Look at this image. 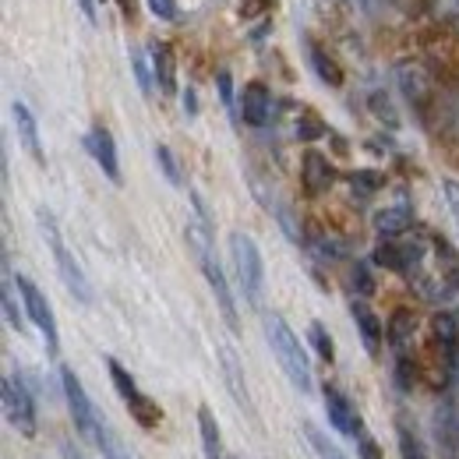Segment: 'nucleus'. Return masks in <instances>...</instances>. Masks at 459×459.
Masks as SVG:
<instances>
[{"label":"nucleus","mask_w":459,"mask_h":459,"mask_svg":"<svg viewBox=\"0 0 459 459\" xmlns=\"http://www.w3.org/2000/svg\"><path fill=\"white\" fill-rule=\"evenodd\" d=\"M184 110L195 117L198 114V103H195V89H184Z\"/></svg>","instance_id":"37998d69"},{"label":"nucleus","mask_w":459,"mask_h":459,"mask_svg":"<svg viewBox=\"0 0 459 459\" xmlns=\"http://www.w3.org/2000/svg\"><path fill=\"white\" fill-rule=\"evenodd\" d=\"M216 89H220V103H223V110H227L233 120H237V96H233V78H230L227 67H220L216 71Z\"/></svg>","instance_id":"c756f323"},{"label":"nucleus","mask_w":459,"mask_h":459,"mask_svg":"<svg viewBox=\"0 0 459 459\" xmlns=\"http://www.w3.org/2000/svg\"><path fill=\"white\" fill-rule=\"evenodd\" d=\"M311 346L318 350V357H322L325 364L336 360V343H333V336H329V329H325L322 322H311Z\"/></svg>","instance_id":"cd10ccee"},{"label":"nucleus","mask_w":459,"mask_h":459,"mask_svg":"<svg viewBox=\"0 0 459 459\" xmlns=\"http://www.w3.org/2000/svg\"><path fill=\"white\" fill-rule=\"evenodd\" d=\"M431 333H435V343L442 346V353L459 350V315L438 311V315L431 318Z\"/></svg>","instance_id":"5701e85b"},{"label":"nucleus","mask_w":459,"mask_h":459,"mask_svg":"<svg viewBox=\"0 0 459 459\" xmlns=\"http://www.w3.org/2000/svg\"><path fill=\"white\" fill-rule=\"evenodd\" d=\"M85 149H89V156L96 160V167L107 173L114 184L124 180V177H120V160H117V142L103 124H92V127H89V134H85Z\"/></svg>","instance_id":"9d476101"},{"label":"nucleus","mask_w":459,"mask_h":459,"mask_svg":"<svg viewBox=\"0 0 459 459\" xmlns=\"http://www.w3.org/2000/svg\"><path fill=\"white\" fill-rule=\"evenodd\" d=\"M152 71H156V85L163 96H177V57H173L170 43L156 39L152 43Z\"/></svg>","instance_id":"6ab92c4d"},{"label":"nucleus","mask_w":459,"mask_h":459,"mask_svg":"<svg viewBox=\"0 0 459 459\" xmlns=\"http://www.w3.org/2000/svg\"><path fill=\"white\" fill-rule=\"evenodd\" d=\"M0 304H4L7 325H11L14 333H25V318H22V307H18V300H14V276H11L7 255H4V297H0Z\"/></svg>","instance_id":"b1692460"},{"label":"nucleus","mask_w":459,"mask_h":459,"mask_svg":"<svg viewBox=\"0 0 459 459\" xmlns=\"http://www.w3.org/2000/svg\"><path fill=\"white\" fill-rule=\"evenodd\" d=\"M375 265H382V269H389V273H410V269H417L420 265V258H424V244H396V240H385V244H378L375 247Z\"/></svg>","instance_id":"9b49d317"},{"label":"nucleus","mask_w":459,"mask_h":459,"mask_svg":"<svg viewBox=\"0 0 459 459\" xmlns=\"http://www.w3.org/2000/svg\"><path fill=\"white\" fill-rule=\"evenodd\" d=\"M350 280H353V290L360 293V297H371L375 293V280H371V273H368V265H353V273H350Z\"/></svg>","instance_id":"f704fd0d"},{"label":"nucleus","mask_w":459,"mask_h":459,"mask_svg":"<svg viewBox=\"0 0 459 459\" xmlns=\"http://www.w3.org/2000/svg\"><path fill=\"white\" fill-rule=\"evenodd\" d=\"M442 195H446V205H449L453 220L459 223V180H453V177H446V180H442Z\"/></svg>","instance_id":"ea45409f"},{"label":"nucleus","mask_w":459,"mask_h":459,"mask_svg":"<svg viewBox=\"0 0 459 459\" xmlns=\"http://www.w3.org/2000/svg\"><path fill=\"white\" fill-rule=\"evenodd\" d=\"M424 7H428V14H431L435 22H442V25L459 22V0H424Z\"/></svg>","instance_id":"c85d7f7f"},{"label":"nucleus","mask_w":459,"mask_h":459,"mask_svg":"<svg viewBox=\"0 0 459 459\" xmlns=\"http://www.w3.org/2000/svg\"><path fill=\"white\" fill-rule=\"evenodd\" d=\"M371 110L378 114V120H389V127H396V124H400L396 114H393V103H389V96H385V92H375V96H371Z\"/></svg>","instance_id":"c9c22d12"},{"label":"nucleus","mask_w":459,"mask_h":459,"mask_svg":"<svg viewBox=\"0 0 459 459\" xmlns=\"http://www.w3.org/2000/svg\"><path fill=\"white\" fill-rule=\"evenodd\" d=\"M357 446H360V459H385L382 456V449H378V442H375L368 431L357 435Z\"/></svg>","instance_id":"a19ab883"},{"label":"nucleus","mask_w":459,"mask_h":459,"mask_svg":"<svg viewBox=\"0 0 459 459\" xmlns=\"http://www.w3.org/2000/svg\"><path fill=\"white\" fill-rule=\"evenodd\" d=\"M0 403H4L7 424H11L18 435L32 438L39 424H36V403H32V393L25 389V382L14 378V375H4V382H0Z\"/></svg>","instance_id":"423d86ee"},{"label":"nucleus","mask_w":459,"mask_h":459,"mask_svg":"<svg viewBox=\"0 0 459 459\" xmlns=\"http://www.w3.org/2000/svg\"><path fill=\"white\" fill-rule=\"evenodd\" d=\"M107 368H110V382H114L117 396H120V403H124V406H127L131 400H138V396H142L138 382L127 375V368H124L120 360H114V357H110V360H107Z\"/></svg>","instance_id":"393cba45"},{"label":"nucleus","mask_w":459,"mask_h":459,"mask_svg":"<svg viewBox=\"0 0 459 459\" xmlns=\"http://www.w3.org/2000/svg\"><path fill=\"white\" fill-rule=\"evenodd\" d=\"M220 364H223V378H227V389H230V396H233V403H237L240 410L255 413V410H251V396H247V385H244V371H240V360H237L233 346H220Z\"/></svg>","instance_id":"a211bd4d"},{"label":"nucleus","mask_w":459,"mask_h":459,"mask_svg":"<svg viewBox=\"0 0 459 459\" xmlns=\"http://www.w3.org/2000/svg\"><path fill=\"white\" fill-rule=\"evenodd\" d=\"M195 262L202 265V273H205V280H209V290H212V297H216V304H220V315H223V322L230 325V333H237V329H240L237 304H233V293H230L227 276H223V269H220V262H216V251L205 247V251L195 255Z\"/></svg>","instance_id":"0eeeda50"},{"label":"nucleus","mask_w":459,"mask_h":459,"mask_svg":"<svg viewBox=\"0 0 459 459\" xmlns=\"http://www.w3.org/2000/svg\"><path fill=\"white\" fill-rule=\"evenodd\" d=\"M413 336H417V315L410 307H396L385 325V340L396 350V357H406V350L413 346Z\"/></svg>","instance_id":"f3484780"},{"label":"nucleus","mask_w":459,"mask_h":459,"mask_svg":"<svg viewBox=\"0 0 459 459\" xmlns=\"http://www.w3.org/2000/svg\"><path fill=\"white\" fill-rule=\"evenodd\" d=\"M131 71H134V78H138V85H142V92L149 96L152 92V78H156V71L149 67V60H145V54L134 47L131 50Z\"/></svg>","instance_id":"7c9ffc66"},{"label":"nucleus","mask_w":459,"mask_h":459,"mask_svg":"<svg viewBox=\"0 0 459 459\" xmlns=\"http://www.w3.org/2000/svg\"><path fill=\"white\" fill-rule=\"evenodd\" d=\"M350 315H353V322H357V333H360V340H364V350H368L371 357H378V353H382V340H385L382 318H378L364 300H353V304H350Z\"/></svg>","instance_id":"dca6fc26"},{"label":"nucleus","mask_w":459,"mask_h":459,"mask_svg":"<svg viewBox=\"0 0 459 459\" xmlns=\"http://www.w3.org/2000/svg\"><path fill=\"white\" fill-rule=\"evenodd\" d=\"M60 385H64V400H67V410H71V420H74L78 435L100 449V446H103V435H107V424L100 420L96 406L89 403L82 382H78V375H74L71 368H60Z\"/></svg>","instance_id":"20e7f679"},{"label":"nucleus","mask_w":459,"mask_h":459,"mask_svg":"<svg viewBox=\"0 0 459 459\" xmlns=\"http://www.w3.org/2000/svg\"><path fill=\"white\" fill-rule=\"evenodd\" d=\"M322 134H325V120L318 114H311V110H300V117H297V138L300 142H315Z\"/></svg>","instance_id":"bb28decb"},{"label":"nucleus","mask_w":459,"mask_h":459,"mask_svg":"<svg viewBox=\"0 0 459 459\" xmlns=\"http://www.w3.org/2000/svg\"><path fill=\"white\" fill-rule=\"evenodd\" d=\"M265 340H269L273 357L280 360L283 375L290 378V385H293L300 396H307V393L315 389L311 364H307V353H304L300 340L293 336V329L287 325V318H283V315H265Z\"/></svg>","instance_id":"f257e3e1"},{"label":"nucleus","mask_w":459,"mask_h":459,"mask_svg":"<svg viewBox=\"0 0 459 459\" xmlns=\"http://www.w3.org/2000/svg\"><path fill=\"white\" fill-rule=\"evenodd\" d=\"M304 435H307V442H311V449H315V456L318 459H346L343 449H340L336 442H329V435L318 431L315 424H304Z\"/></svg>","instance_id":"a878e982"},{"label":"nucleus","mask_w":459,"mask_h":459,"mask_svg":"<svg viewBox=\"0 0 459 459\" xmlns=\"http://www.w3.org/2000/svg\"><path fill=\"white\" fill-rule=\"evenodd\" d=\"M60 449H64V459H85L82 453H78V449H74V446H71V442H64Z\"/></svg>","instance_id":"a18cd8bd"},{"label":"nucleus","mask_w":459,"mask_h":459,"mask_svg":"<svg viewBox=\"0 0 459 459\" xmlns=\"http://www.w3.org/2000/svg\"><path fill=\"white\" fill-rule=\"evenodd\" d=\"M400 456L403 459H428L424 456V449H420V442H417L406 428H400Z\"/></svg>","instance_id":"58836bf2"},{"label":"nucleus","mask_w":459,"mask_h":459,"mask_svg":"<svg viewBox=\"0 0 459 459\" xmlns=\"http://www.w3.org/2000/svg\"><path fill=\"white\" fill-rule=\"evenodd\" d=\"M230 258H233L237 287H240V293H244V300H247L251 307H262V293H265V262H262V251H258L255 237L233 230V233H230Z\"/></svg>","instance_id":"f03ea898"},{"label":"nucleus","mask_w":459,"mask_h":459,"mask_svg":"<svg viewBox=\"0 0 459 459\" xmlns=\"http://www.w3.org/2000/svg\"><path fill=\"white\" fill-rule=\"evenodd\" d=\"M307 60H311V67H315V74H318L322 85H329V89H340L343 85V67L329 57L322 47H307Z\"/></svg>","instance_id":"4be33fe9"},{"label":"nucleus","mask_w":459,"mask_h":459,"mask_svg":"<svg viewBox=\"0 0 459 459\" xmlns=\"http://www.w3.org/2000/svg\"><path fill=\"white\" fill-rule=\"evenodd\" d=\"M456 25H459V22H456Z\"/></svg>","instance_id":"49530a36"},{"label":"nucleus","mask_w":459,"mask_h":459,"mask_svg":"<svg viewBox=\"0 0 459 459\" xmlns=\"http://www.w3.org/2000/svg\"><path fill=\"white\" fill-rule=\"evenodd\" d=\"M435 442L449 459H459V400L449 396L435 406Z\"/></svg>","instance_id":"f8f14e48"},{"label":"nucleus","mask_w":459,"mask_h":459,"mask_svg":"<svg viewBox=\"0 0 459 459\" xmlns=\"http://www.w3.org/2000/svg\"><path fill=\"white\" fill-rule=\"evenodd\" d=\"M396 78H400V89H403V96H406V103H410V107H424V103L431 100L435 82H431V74H428L420 64H410V60L400 64Z\"/></svg>","instance_id":"2eb2a0df"},{"label":"nucleus","mask_w":459,"mask_h":459,"mask_svg":"<svg viewBox=\"0 0 459 459\" xmlns=\"http://www.w3.org/2000/svg\"><path fill=\"white\" fill-rule=\"evenodd\" d=\"M149 11H152L160 22H177V18H180L177 0H149Z\"/></svg>","instance_id":"e433bc0d"},{"label":"nucleus","mask_w":459,"mask_h":459,"mask_svg":"<svg viewBox=\"0 0 459 459\" xmlns=\"http://www.w3.org/2000/svg\"><path fill=\"white\" fill-rule=\"evenodd\" d=\"M300 180H304V191L311 195V198H318V195H325L333 184H336V170H333V163L322 156V152H304V160H300Z\"/></svg>","instance_id":"4468645a"},{"label":"nucleus","mask_w":459,"mask_h":459,"mask_svg":"<svg viewBox=\"0 0 459 459\" xmlns=\"http://www.w3.org/2000/svg\"><path fill=\"white\" fill-rule=\"evenodd\" d=\"M198 435H202V453H205V459H223L220 424H216V417H212L209 406H198Z\"/></svg>","instance_id":"412c9836"},{"label":"nucleus","mask_w":459,"mask_h":459,"mask_svg":"<svg viewBox=\"0 0 459 459\" xmlns=\"http://www.w3.org/2000/svg\"><path fill=\"white\" fill-rule=\"evenodd\" d=\"M273 7H276V0H240V18L255 22V18H265Z\"/></svg>","instance_id":"72a5a7b5"},{"label":"nucleus","mask_w":459,"mask_h":459,"mask_svg":"<svg viewBox=\"0 0 459 459\" xmlns=\"http://www.w3.org/2000/svg\"><path fill=\"white\" fill-rule=\"evenodd\" d=\"M237 114L247 127H265L273 117V92L265 82H247L244 92L237 96Z\"/></svg>","instance_id":"6e6552de"},{"label":"nucleus","mask_w":459,"mask_h":459,"mask_svg":"<svg viewBox=\"0 0 459 459\" xmlns=\"http://www.w3.org/2000/svg\"><path fill=\"white\" fill-rule=\"evenodd\" d=\"M100 449H103V456L107 459H134L124 446H120V438H117L110 428H107V435H103V446H100Z\"/></svg>","instance_id":"4c0bfd02"},{"label":"nucleus","mask_w":459,"mask_h":459,"mask_svg":"<svg viewBox=\"0 0 459 459\" xmlns=\"http://www.w3.org/2000/svg\"><path fill=\"white\" fill-rule=\"evenodd\" d=\"M322 400H325V413H329V424L346 435V438H357L360 431H364V420H360V413L353 410V403L346 400L343 393L336 389V385H325L322 389Z\"/></svg>","instance_id":"1a4fd4ad"},{"label":"nucleus","mask_w":459,"mask_h":459,"mask_svg":"<svg viewBox=\"0 0 459 459\" xmlns=\"http://www.w3.org/2000/svg\"><path fill=\"white\" fill-rule=\"evenodd\" d=\"M78 7H82V14H85L89 25H100V18H96V4H92V0H78Z\"/></svg>","instance_id":"79ce46f5"},{"label":"nucleus","mask_w":459,"mask_h":459,"mask_svg":"<svg viewBox=\"0 0 459 459\" xmlns=\"http://www.w3.org/2000/svg\"><path fill=\"white\" fill-rule=\"evenodd\" d=\"M11 117H14V127H18L22 149L32 156L36 167H47V152H43V142H39V124H36L32 110H29L22 100H14V103H11Z\"/></svg>","instance_id":"ddd939ff"},{"label":"nucleus","mask_w":459,"mask_h":459,"mask_svg":"<svg viewBox=\"0 0 459 459\" xmlns=\"http://www.w3.org/2000/svg\"><path fill=\"white\" fill-rule=\"evenodd\" d=\"M350 184H353V195L368 198V195H375V191L382 187V173H375V170H357L353 177H350Z\"/></svg>","instance_id":"2f4dec72"},{"label":"nucleus","mask_w":459,"mask_h":459,"mask_svg":"<svg viewBox=\"0 0 459 459\" xmlns=\"http://www.w3.org/2000/svg\"><path fill=\"white\" fill-rule=\"evenodd\" d=\"M413 227V209L400 202V205H385V209H378L375 212V230L382 233V237H400L406 230Z\"/></svg>","instance_id":"aec40b11"},{"label":"nucleus","mask_w":459,"mask_h":459,"mask_svg":"<svg viewBox=\"0 0 459 459\" xmlns=\"http://www.w3.org/2000/svg\"><path fill=\"white\" fill-rule=\"evenodd\" d=\"M36 223H39V233L47 237L50 251H54V262H57L60 283L67 287V293H71L78 304H92V287H89V280H85L82 265L74 262V255L67 251V244H64V237H60L57 220L50 216V209H36Z\"/></svg>","instance_id":"7ed1b4c3"},{"label":"nucleus","mask_w":459,"mask_h":459,"mask_svg":"<svg viewBox=\"0 0 459 459\" xmlns=\"http://www.w3.org/2000/svg\"><path fill=\"white\" fill-rule=\"evenodd\" d=\"M14 283H18V293H22V307H25V315L32 318V325L39 329V336H43V343H47V353L57 357L60 336H57V318H54L50 300L43 297V290L36 287L29 276H22V273L14 276Z\"/></svg>","instance_id":"39448f33"},{"label":"nucleus","mask_w":459,"mask_h":459,"mask_svg":"<svg viewBox=\"0 0 459 459\" xmlns=\"http://www.w3.org/2000/svg\"><path fill=\"white\" fill-rule=\"evenodd\" d=\"M156 163H160V170H163V177L170 180L173 187H184L180 167H177V160H173V152L167 149V145H156Z\"/></svg>","instance_id":"473e14b6"},{"label":"nucleus","mask_w":459,"mask_h":459,"mask_svg":"<svg viewBox=\"0 0 459 459\" xmlns=\"http://www.w3.org/2000/svg\"><path fill=\"white\" fill-rule=\"evenodd\" d=\"M117 4H120L124 18H134V11H138V0H117Z\"/></svg>","instance_id":"c03bdc74"}]
</instances>
